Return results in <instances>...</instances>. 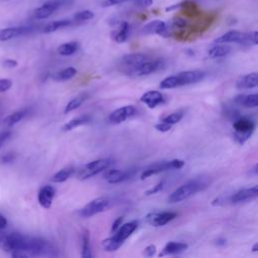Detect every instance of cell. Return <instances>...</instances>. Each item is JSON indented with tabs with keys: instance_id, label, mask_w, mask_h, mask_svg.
<instances>
[{
	"instance_id": "obj_38",
	"label": "cell",
	"mask_w": 258,
	"mask_h": 258,
	"mask_svg": "<svg viewBox=\"0 0 258 258\" xmlns=\"http://www.w3.org/2000/svg\"><path fill=\"white\" fill-rule=\"evenodd\" d=\"M164 186V181H159L157 184H155L153 187L149 188L148 190L145 191V196H151L154 194H157L158 191H160Z\"/></svg>"
},
{
	"instance_id": "obj_32",
	"label": "cell",
	"mask_w": 258,
	"mask_h": 258,
	"mask_svg": "<svg viewBox=\"0 0 258 258\" xmlns=\"http://www.w3.org/2000/svg\"><path fill=\"white\" fill-rule=\"evenodd\" d=\"M76 75H77V70L73 67H69L64 70H61V71L55 73L52 76V79L55 81H67V80L72 79Z\"/></svg>"
},
{
	"instance_id": "obj_26",
	"label": "cell",
	"mask_w": 258,
	"mask_h": 258,
	"mask_svg": "<svg viewBox=\"0 0 258 258\" xmlns=\"http://www.w3.org/2000/svg\"><path fill=\"white\" fill-rule=\"evenodd\" d=\"M123 243H124L123 240L119 239L116 235H114L112 237H109V238L103 240L102 247L107 252H113V251L118 250L123 245Z\"/></svg>"
},
{
	"instance_id": "obj_1",
	"label": "cell",
	"mask_w": 258,
	"mask_h": 258,
	"mask_svg": "<svg viewBox=\"0 0 258 258\" xmlns=\"http://www.w3.org/2000/svg\"><path fill=\"white\" fill-rule=\"evenodd\" d=\"M203 187V182L200 180H189L180 186H178L176 189H174L167 198L168 203L175 204L182 202L191 196H194L196 192H198Z\"/></svg>"
},
{
	"instance_id": "obj_40",
	"label": "cell",
	"mask_w": 258,
	"mask_h": 258,
	"mask_svg": "<svg viewBox=\"0 0 258 258\" xmlns=\"http://www.w3.org/2000/svg\"><path fill=\"white\" fill-rule=\"evenodd\" d=\"M172 24L176 28H184L187 26V20L181 17H176L172 20Z\"/></svg>"
},
{
	"instance_id": "obj_33",
	"label": "cell",
	"mask_w": 258,
	"mask_h": 258,
	"mask_svg": "<svg viewBox=\"0 0 258 258\" xmlns=\"http://www.w3.org/2000/svg\"><path fill=\"white\" fill-rule=\"evenodd\" d=\"M82 257L84 258H91V246H90V236L87 231L83 234V244H82Z\"/></svg>"
},
{
	"instance_id": "obj_11",
	"label": "cell",
	"mask_w": 258,
	"mask_h": 258,
	"mask_svg": "<svg viewBox=\"0 0 258 258\" xmlns=\"http://www.w3.org/2000/svg\"><path fill=\"white\" fill-rule=\"evenodd\" d=\"M136 108L134 106H124L121 108L116 109L109 115L110 122L114 124H119L121 122H124L125 120L131 118L136 114Z\"/></svg>"
},
{
	"instance_id": "obj_29",
	"label": "cell",
	"mask_w": 258,
	"mask_h": 258,
	"mask_svg": "<svg viewBox=\"0 0 258 258\" xmlns=\"http://www.w3.org/2000/svg\"><path fill=\"white\" fill-rule=\"evenodd\" d=\"M73 173H74V167H72V166H67V167L61 168V169H60L59 171H57L56 173H54V174L51 176L50 180H51L52 182H56V183H58V182H63V181H66L67 179H69L70 176H71Z\"/></svg>"
},
{
	"instance_id": "obj_22",
	"label": "cell",
	"mask_w": 258,
	"mask_h": 258,
	"mask_svg": "<svg viewBox=\"0 0 258 258\" xmlns=\"http://www.w3.org/2000/svg\"><path fill=\"white\" fill-rule=\"evenodd\" d=\"M231 46L227 45V43H216L215 46L209 49L208 55L210 58H218L226 56L230 53Z\"/></svg>"
},
{
	"instance_id": "obj_9",
	"label": "cell",
	"mask_w": 258,
	"mask_h": 258,
	"mask_svg": "<svg viewBox=\"0 0 258 258\" xmlns=\"http://www.w3.org/2000/svg\"><path fill=\"white\" fill-rule=\"evenodd\" d=\"M175 76L177 78L178 86L180 87V86H184V85L199 83L200 81H202L205 78L206 73L203 71H200V70H192V71L181 72Z\"/></svg>"
},
{
	"instance_id": "obj_31",
	"label": "cell",
	"mask_w": 258,
	"mask_h": 258,
	"mask_svg": "<svg viewBox=\"0 0 258 258\" xmlns=\"http://www.w3.org/2000/svg\"><path fill=\"white\" fill-rule=\"evenodd\" d=\"M88 98V95L87 94H81L77 97H75L74 99H72L67 105H66V108L63 110L64 114H68L70 112H73L75 111L76 109H78L84 102L85 100Z\"/></svg>"
},
{
	"instance_id": "obj_2",
	"label": "cell",
	"mask_w": 258,
	"mask_h": 258,
	"mask_svg": "<svg viewBox=\"0 0 258 258\" xmlns=\"http://www.w3.org/2000/svg\"><path fill=\"white\" fill-rule=\"evenodd\" d=\"M233 128L234 138L240 144H243L250 138V136L254 132L255 123L248 117H240L234 121Z\"/></svg>"
},
{
	"instance_id": "obj_34",
	"label": "cell",
	"mask_w": 258,
	"mask_h": 258,
	"mask_svg": "<svg viewBox=\"0 0 258 258\" xmlns=\"http://www.w3.org/2000/svg\"><path fill=\"white\" fill-rule=\"evenodd\" d=\"M159 87H160V89H172V88L179 87L176 76H170V77H167V78L163 79L160 82Z\"/></svg>"
},
{
	"instance_id": "obj_44",
	"label": "cell",
	"mask_w": 258,
	"mask_h": 258,
	"mask_svg": "<svg viewBox=\"0 0 258 258\" xmlns=\"http://www.w3.org/2000/svg\"><path fill=\"white\" fill-rule=\"evenodd\" d=\"M156 252V247L154 245H149L147 246L145 249H144V252L143 254L146 256V257H152Z\"/></svg>"
},
{
	"instance_id": "obj_19",
	"label": "cell",
	"mask_w": 258,
	"mask_h": 258,
	"mask_svg": "<svg viewBox=\"0 0 258 258\" xmlns=\"http://www.w3.org/2000/svg\"><path fill=\"white\" fill-rule=\"evenodd\" d=\"M131 173L129 171H123L119 169H109L105 172L104 178L109 183H119L127 178H129Z\"/></svg>"
},
{
	"instance_id": "obj_47",
	"label": "cell",
	"mask_w": 258,
	"mask_h": 258,
	"mask_svg": "<svg viewBox=\"0 0 258 258\" xmlns=\"http://www.w3.org/2000/svg\"><path fill=\"white\" fill-rule=\"evenodd\" d=\"M122 221H123V217H119V218H117V219L114 221V223H113V225H112V228H111V232H112V233H115V232L118 230V228L121 226Z\"/></svg>"
},
{
	"instance_id": "obj_23",
	"label": "cell",
	"mask_w": 258,
	"mask_h": 258,
	"mask_svg": "<svg viewBox=\"0 0 258 258\" xmlns=\"http://www.w3.org/2000/svg\"><path fill=\"white\" fill-rule=\"evenodd\" d=\"M136 228H137V223L135 221L125 223L118 228V230L115 232V235L119 239L125 241L136 230Z\"/></svg>"
},
{
	"instance_id": "obj_35",
	"label": "cell",
	"mask_w": 258,
	"mask_h": 258,
	"mask_svg": "<svg viewBox=\"0 0 258 258\" xmlns=\"http://www.w3.org/2000/svg\"><path fill=\"white\" fill-rule=\"evenodd\" d=\"M93 17H94V13L91 10H81L74 15L73 21H76V22L87 21V20H91Z\"/></svg>"
},
{
	"instance_id": "obj_16",
	"label": "cell",
	"mask_w": 258,
	"mask_h": 258,
	"mask_svg": "<svg viewBox=\"0 0 258 258\" xmlns=\"http://www.w3.org/2000/svg\"><path fill=\"white\" fill-rule=\"evenodd\" d=\"M140 101L142 103H144L150 109H153V108L157 107L158 105H161L165 102L163 95L158 91H148V92H146L145 94H143L141 96Z\"/></svg>"
},
{
	"instance_id": "obj_3",
	"label": "cell",
	"mask_w": 258,
	"mask_h": 258,
	"mask_svg": "<svg viewBox=\"0 0 258 258\" xmlns=\"http://www.w3.org/2000/svg\"><path fill=\"white\" fill-rule=\"evenodd\" d=\"M183 165H184V161L181 159H172L169 161L157 162V163L149 166L142 172L141 179H144L153 174H157L159 172H162V171H165L168 169H178V168H181Z\"/></svg>"
},
{
	"instance_id": "obj_14",
	"label": "cell",
	"mask_w": 258,
	"mask_h": 258,
	"mask_svg": "<svg viewBox=\"0 0 258 258\" xmlns=\"http://www.w3.org/2000/svg\"><path fill=\"white\" fill-rule=\"evenodd\" d=\"M30 31V27L26 26H13L0 28V41H7L12 38L18 37Z\"/></svg>"
},
{
	"instance_id": "obj_25",
	"label": "cell",
	"mask_w": 258,
	"mask_h": 258,
	"mask_svg": "<svg viewBox=\"0 0 258 258\" xmlns=\"http://www.w3.org/2000/svg\"><path fill=\"white\" fill-rule=\"evenodd\" d=\"M74 21L70 20V19H60V20H54V21H50L47 24L44 25L43 27V32L44 33H51L54 32L60 28L63 27H68L70 26Z\"/></svg>"
},
{
	"instance_id": "obj_7",
	"label": "cell",
	"mask_w": 258,
	"mask_h": 258,
	"mask_svg": "<svg viewBox=\"0 0 258 258\" xmlns=\"http://www.w3.org/2000/svg\"><path fill=\"white\" fill-rule=\"evenodd\" d=\"M163 66V62L159 59L156 60H145L133 68L130 69V72L137 77H142V76H147L152 73L157 72L160 70Z\"/></svg>"
},
{
	"instance_id": "obj_18",
	"label": "cell",
	"mask_w": 258,
	"mask_h": 258,
	"mask_svg": "<svg viewBox=\"0 0 258 258\" xmlns=\"http://www.w3.org/2000/svg\"><path fill=\"white\" fill-rule=\"evenodd\" d=\"M188 248V245L183 242H174L170 241L168 242L164 248L162 249V252L159 254V256L164 255H176L184 252Z\"/></svg>"
},
{
	"instance_id": "obj_49",
	"label": "cell",
	"mask_w": 258,
	"mask_h": 258,
	"mask_svg": "<svg viewBox=\"0 0 258 258\" xmlns=\"http://www.w3.org/2000/svg\"><path fill=\"white\" fill-rule=\"evenodd\" d=\"M257 250H258V243H255L253 245V247H252V251L253 252H257Z\"/></svg>"
},
{
	"instance_id": "obj_42",
	"label": "cell",
	"mask_w": 258,
	"mask_h": 258,
	"mask_svg": "<svg viewBox=\"0 0 258 258\" xmlns=\"http://www.w3.org/2000/svg\"><path fill=\"white\" fill-rule=\"evenodd\" d=\"M171 127H172V125H170L168 123H165V122H162V121L154 126V128L159 132H167L171 129Z\"/></svg>"
},
{
	"instance_id": "obj_6",
	"label": "cell",
	"mask_w": 258,
	"mask_h": 258,
	"mask_svg": "<svg viewBox=\"0 0 258 258\" xmlns=\"http://www.w3.org/2000/svg\"><path fill=\"white\" fill-rule=\"evenodd\" d=\"M112 159L110 158H102L89 162L85 165V168L80 172L81 179H87L105 169H107L112 164Z\"/></svg>"
},
{
	"instance_id": "obj_10",
	"label": "cell",
	"mask_w": 258,
	"mask_h": 258,
	"mask_svg": "<svg viewBox=\"0 0 258 258\" xmlns=\"http://www.w3.org/2000/svg\"><path fill=\"white\" fill-rule=\"evenodd\" d=\"M257 195H258V187H257V185H254L252 187L242 188V189L236 191L229 198V202L231 204L245 203V202L255 199L257 197Z\"/></svg>"
},
{
	"instance_id": "obj_48",
	"label": "cell",
	"mask_w": 258,
	"mask_h": 258,
	"mask_svg": "<svg viewBox=\"0 0 258 258\" xmlns=\"http://www.w3.org/2000/svg\"><path fill=\"white\" fill-rule=\"evenodd\" d=\"M7 226V220L6 218L0 214V230L4 229Z\"/></svg>"
},
{
	"instance_id": "obj_15",
	"label": "cell",
	"mask_w": 258,
	"mask_h": 258,
	"mask_svg": "<svg viewBox=\"0 0 258 258\" xmlns=\"http://www.w3.org/2000/svg\"><path fill=\"white\" fill-rule=\"evenodd\" d=\"M55 196V189L51 185L42 186L37 195L39 205L44 209H49L52 204V200Z\"/></svg>"
},
{
	"instance_id": "obj_20",
	"label": "cell",
	"mask_w": 258,
	"mask_h": 258,
	"mask_svg": "<svg viewBox=\"0 0 258 258\" xmlns=\"http://www.w3.org/2000/svg\"><path fill=\"white\" fill-rule=\"evenodd\" d=\"M147 55L145 53L142 52H133V53H129V54H125L122 57V62L129 67L130 69L147 60Z\"/></svg>"
},
{
	"instance_id": "obj_37",
	"label": "cell",
	"mask_w": 258,
	"mask_h": 258,
	"mask_svg": "<svg viewBox=\"0 0 258 258\" xmlns=\"http://www.w3.org/2000/svg\"><path fill=\"white\" fill-rule=\"evenodd\" d=\"M13 83L10 79L7 78H2L0 79V93H4L8 91L12 87Z\"/></svg>"
},
{
	"instance_id": "obj_8",
	"label": "cell",
	"mask_w": 258,
	"mask_h": 258,
	"mask_svg": "<svg viewBox=\"0 0 258 258\" xmlns=\"http://www.w3.org/2000/svg\"><path fill=\"white\" fill-rule=\"evenodd\" d=\"M176 217L174 212H151L145 219L148 224L154 227H160L166 225L168 222L172 221Z\"/></svg>"
},
{
	"instance_id": "obj_4",
	"label": "cell",
	"mask_w": 258,
	"mask_h": 258,
	"mask_svg": "<svg viewBox=\"0 0 258 258\" xmlns=\"http://www.w3.org/2000/svg\"><path fill=\"white\" fill-rule=\"evenodd\" d=\"M70 2H72V0H47L33 11V17L35 19H45L49 17L55 10L63 7Z\"/></svg>"
},
{
	"instance_id": "obj_46",
	"label": "cell",
	"mask_w": 258,
	"mask_h": 258,
	"mask_svg": "<svg viewBox=\"0 0 258 258\" xmlns=\"http://www.w3.org/2000/svg\"><path fill=\"white\" fill-rule=\"evenodd\" d=\"M3 66L5 68H8V69H12V68H15L17 67V61L15 59H12V58H7L3 61Z\"/></svg>"
},
{
	"instance_id": "obj_43",
	"label": "cell",
	"mask_w": 258,
	"mask_h": 258,
	"mask_svg": "<svg viewBox=\"0 0 258 258\" xmlns=\"http://www.w3.org/2000/svg\"><path fill=\"white\" fill-rule=\"evenodd\" d=\"M152 3H153V0H135L134 2V4L140 8H147L151 6Z\"/></svg>"
},
{
	"instance_id": "obj_24",
	"label": "cell",
	"mask_w": 258,
	"mask_h": 258,
	"mask_svg": "<svg viewBox=\"0 0 258 258\" xmlns=\"http://www.w3.org/2000/svg\"><path fill=\"white\" fill-rule=\"evenodd\" d=\"M129 23L126 21H122L119 25V27L114 31L113 33V38L116 42L118 43H122L125 42L128 38V34H129Z\"/></svg>"
},
{
	"instance_id": "obj_5",
	"label": "cell",
	"mask_w": 258,
	"mask_h": 258,
	"mask_svg": "<svg viewBox=\"0 0 258 258\" xmlns=\"http://www.w3.org/2000/svg\"><path fill=\"white\" fill-rule=\"evenodd\" d=\"M110 205V200L106 197H100L89 202L80 212L83 218H89L105 211Z\"/></svg>"
},
{
	"instance_id": "obj_27",
	"label": "cell",
	"mask_w": 258,
	"mask_h": 258,
	"mask_svg": "<svg viewBox=\"0 0 258 258\" xmlns=\"http://www.w3.org/2000/svg\"><path fill=\"white\" fill-rule=\"evenodd\" d=\"M27 114V110L26 109H21V110H18V111H15L13 113H11L10 115H8L4 120V124L8 127H11V126H14L15 124H17L18 122H20L24 117L25 115Z\"/></svg>"
},
{
	"instance_id": "obj_13",
	"label": "cell",
	"mask_w": 258,
	"mask_h": 258,
	"mask_svg": "<svg viewBox=\"0 0 258 258\" xmlns=\"http://www.w3.org/2000/svg\"><path fill=\"white\" fill-rule=\"evenodd\" d=\"M246 33L241 32L239 30H229L221 36L217 37L214 42L215 43H231L236 42L239 44H244Z\"/></svg>"
},
{
	"instance_id": "obj_21",
	"label": "cell",
	"mask_w": 258,
	"mask_h": 258,
	"mask_svg": "<svg viewBox=\"0 0 258 258\" xmlns=\"http://www.w3.org/2000/svg\"><path fill=\"white\" fill-rule=\"evenodd\" d=\"M235 102L245 108H256L258 106V95H238L235 97Z\"/></svg>"
},
{
	"instance_id": "obj_30",
	"label": "cell",
	"mask_w": 258,
	"mask_h": 258,
	"mask_svg": "<svg viewBox=\"0 0 258 258\" xmlns=\"http://www.w3.org/2000/svg\"><path fill=\"white\" fill-rule=\"evenodd\" d=\"M78 48H79V43L77 41H69L60 44L57 47V53L60 55L68 56V55L74 54L78 50Z\"/></svg>"
},
{
	"instance_id": "obj_39",
	"label": "cell",
	"mask_w": 258,
	"mask_h": 258,
	"mask_svg": "<svg viewBox=\"0 0 258 258\" xmlns=\"http://www.w3.org/2000/svg\"><path fill=\"white\" fill-rule=\"evenodd\" d=\"M14 159H15V154L12 152H7L0 156V162L5 163V164L12 162Z\"/></svg>"
},
{
	"instance_id": "obj_41",
	"label": "cell",
	"mask_w": 258,
	"mask_h": 258,
	"mask_svg": "<svg viewBox=\"0 0 258 258\" xmlns=\"http://www.w3.org/2000/svg\"><path fill=\"white\" fill-rule=\"evenodd\" d=\"M128 1H130V0H102L101 5L103 7H110V6L122 4V3H125V2H128Z\"/></svg>"
},
{
	"instance_id": "obj_17",
	"label": "cell",
	"mask_w": 258,
	"mask_h": 258,
	"mask_svg": "<svg viewBox=\"0 0 258 258\" xmlns=\"http://www.w3.org/2000/svg\"><path fill=\"white\" fill-rule=\"evenodd\" d=\"M257 85H258V74L255 72L242 76L236 81L237 89H253V88H256Z\"/></svg>"
},
{
	"instance_id": "obj_45",
	"label": "cell",
	"mask_w": 258,
	"mask_h": 258,
	"mask_svg": "<svg viewBox=\"0 0 258 258\" xmlns=\"http://www.w3.org/2000/svg\"><path fill=\"white\" fill-rule=\"evenodd\" d=\"M10 135H11L10 131H2V132H0V148L9 139Z\"/></svg>"
},
{
	"instance_id": "obj_12",
	"label": "cell",
	"mask_w": 258,
	"mask_h": 258,
	"mask_svg": "<svg viewBox=\"0 0 258 258\" xmlns=\"http://www.w3.org/2000/svg\"><path fill=\"white\" fill-rule=\"evenodd\" d=\"M142 32L144 34H158L161 36H166L167 35V25L164 21L162 20H152L145 24L142 28Z\"/></svg>"
},
{
	"instance_id": "obj_36",
	"label": "cell",
	"mask_w": 258,
	"mask_h": 258,
	"mask_svg": "<svg viewBox=\"0 0 258 258\" xmlns=\"http://www.w3.org/2000/svg\"><path fill=\"white\" fill-rule=\"evenodd\" d=\"M183 117V113L181 111H177V112H173L167 116H165L161 121L168 123L170 125H174L176 123H178Z\"/></svg>"
},
{
	"instance_id": "obj_28",
	"label": "cell",
	"mask_w": 258,
	"mask_h": 258,
	"mask_svg": "<svg viewBox=\"0 0 258 258\" xmlns=\"http://www.w3.org/2000/svg\"><path fill=\"white\" fill-rule=\"evenodd\" d=\"M91 120V117L88 116V115H82V116H79V117H76L74 119H72L71 121H69L67 124L63 125L62 127V130L63 131H71L81 125H85L87 123H89Z\"/></svg>"
}]
</instances>
